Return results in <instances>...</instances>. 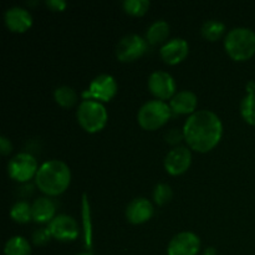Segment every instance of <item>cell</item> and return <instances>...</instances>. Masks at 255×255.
I'll return each mask as SVG.
<instances>
[{
	"mask_svg": "<svg viewBox=\"0 0 255 255\" xmlns=\"http://www.w3.org/2000/svg\"><path fill=\"white\" fill-rule=\"evenodd\" d=\"M201 241L192 232H182L174 236L168 244V255H197Z\"/></svg>",
	"mask_w": 255,
	"mask_h": 255,
	"instance_id": "30bf717a",
	"label": "cell"
},
{
	"mask_svg": "<svg viewBox=\"0 0 255 255\" xmlns=\"http://www.w3.org/2000/svg\"><path fill=\"white\" fill-rule=\"evenodd\" d=\"M125 11L133 16H142L149 7L148 0H125L122 2Z\"/></svg>",
	"mask_w": 255,
	"mask_h": 255,
	"instance_id": "cb8c5ba5",
	"label": "cell"
},
{
	"mask_svg": "<svg viewBox=\"0 0 255 255\" xmlns=\"http://www.w3.org/2000/svg\"><path fill=\"white\" fill-rule=\"evenodd\" d=\"M51 237L52 236L51 233H50L49 228L37 229V231H35L34 234H32V242H34L36 246H44V244H46L47 242L50 241Z\"/></svg>",
	"mask_w": 255,
	"mask_h": 255,
	"instance_id": "484cf974",
	"label": "cell"
},
{
	"mask_svg": "<svg viewBox=\"0 0 255 255\" xmlns=\"http://www.w3.org/2000/svg\"><path fill=\"white\" fill-rule=\"evenodd\" d=\"M148 89L159 100L172 99L176 92V81L166 71H154L148 77Z\"/></svg>",
	"mask_w": 255,
	"mask_h": 255,
	"instance_id": "8fae6325",
	"label": "cell"
},
{
	"mask_svg": "<svg viewBox=\"0 0 255 255\" xmlns=\"http://www.w3.org/2000/svg\"><path fill=\"white\" fill-rule=\"evenodd\" d=\"M169 35V25L166 20H157L153 24L149 25L147 30L146 39L149 44L156 45L163 42Z\"/></svg>",
	"mask_w": 255,
	"mask_h": 255,
	"instance_id": "ac0fdd59",
	"label": "cell"
},
{
	"mask_svg": "<svg viewBox=\"0 0 255 255\" xmlns=\"http://www.w3.org/2000/svg\"><path fill=\"white\" fill-rule=\"evenodd\" d=\"M153 216V206L143 197L134 198L126 208V217L133 224H141L151 219Z\"/></svg>",
	"mask_w": 255,
	"mask_h": 255,
	"instance_id": "5bb4252c",
	"label": "cell"
},
{
	"mask_svg": "<svg viewBox=\"0 0 255 255\" xmlns=\"http://www.w3.org/2000/svg\"><path fill=\"white\" fill-rule=\"evenodd\" d=\"M169 106L176 114H191L197 107V96L188 90L179 91L172 97Z\"/></svg>",
	"mask_w": 255,
	"mask_h": 255,
	"instance_id": "2e32d148",
	"label": "cell"
},
{
	"mask_svg": "<svg viewBox=\"0 0 255 255\" xmlns=\"http://www.w3.org/2000/svg\"><path fill=\"white\" fill-rule=\"evenodd\" d=\"M222 133L221 119L209 110L193 112L183 127L184 139L192 149L198 152L211 151L221 141Z\"/></svg>",
	"mask_w": 255,
	"mask_h": 255,
	"instance_id": "6da1fadb",
	"label": "cell"
},
{
	"mask_svg": "<svg viewBox=\"0 0 255 255\" xmlns=\"http://www.w3.org/2000/svg\"><path fill=\"white\" fill-rule=\"evenodd\" d=\"M5 24L11 31L24 32L31 26L32 16L24 7L12 6L5 12Z\"/></svg>",
	"mask_w": 255,
	"mask_h": 255,
	"instance_id": "9a60e30c",
	"label": "cell"
},
{
	"mask_svg": "<svg viewBox=\"0 0 255 255\" xmlns=\"http://www.w3.org/2000/svg\"><path fill=\"white\" fill-rule=\"evenodd\" d=\"M77 121L90 133L101 131L107 122V111L104 105L95 100H84L77 109Z\"/></svg>",
	"mask_w": 255,
	"mask_h": 255,
	"instance_id": "277c9868",
	"label": "cell"
},
{
	"mask_svg": "<svg viewBox=\"0 0 255 255\" xmlns=\"http://www.w3.org/2000/svg\"><path fill=\"white\" fill-rule=\"evenodd\" d=\"M147 42L137 34H129L122 37L116 46V56L120 61H134L146 52Z\"/></svg>",
	"mask_w": 255,
	"mask_h": 255,
	"instance_id": "ba28073f",
	"label": "cell"
},
{
	"mask_svg": "<svg viewBox=\"0 0 255 255\" xmlns=\"http://www.w3.org/2000/svg\"><path fill=\"white\" fill-rule=\"evenodd\" d=\"M10 217L17 223H27L30 219H32L31 207L27 202H16L10 209Z\"/></svg>",
	"mask_w": 255,
	"mask_h": 255,
	"instance_id": "7402d4cb",
	"label": "cell"
},
{
	"mask_svg": "<svg viewBox=\"0 0 255 255\" xmlns=\"http://www.w3.org/2000/svg\"><path fill=\"white\" fill-rule=\"evenodd\" d=\"M171 106L162 100H151L142 105L137 114V120L142 128L153 131L168 121L171 117Z\"/></svg>",
	"mask_w": 255,
	"mask_h": 255,
	"instance_id": "5b68a950",
	"label": "cell"
},
{
	"mask_svg": "<svg viewBox=\"0 0 255 255\" xmlns=\"http://www.w3.org/2000/svg\"><path fill=\"white\" fill-rule=\"evenodd\" d=\"M76 255H92L91 253H87V252H86V253H79V254H76Z\"/></svg>",
	"mask_w": 255,
	"mask_h": 255,
	"instance_id": "4dcf8cb0",
	"label": "cell"
},
{
	"mask_svg": "<svg viewBox=\"0 0 255 255\" xmlns=\"http://www.w3.org/2000/svg\"><path fill=\"white\" fill-rule=\"evenodd\" d=\"M204 255H216V251H214L213 248H208L206 251V253H204Z\"/></svg>",
	"mask_w": 255,
	"mask_h": 255,
	"instance_id": "f546056e",
	"label": "cell"
},
{
	"mask_svg": "<svg viewBox=\"0 0 255 255\" xmlns=\"http://www.w3.org/2000/svg\"><path fill=\"white\" fill-rule=\"evenodd\" d=\"M188 51V42L184 39H181V37H176V39L167 41L161 47L159 54H161L162 60H164V62L169 65H176L181 62L182 60L186 59Z\"/></svg>",
	"mask_w": 255,
	"mask_h": 255,
	"instance_id": "4fadbf2b",
	"label": "cell"
},
{
	"mask_svg": "<svg viewBox=\"0 0 255 255\" xmlns=\"http://www.w3.org/2000/svg\"><path fill=\"white\" fill-rule=\"evenodd\" d=\"M37 162L34 156L22 152L10 159L7 164V172L12 179L17 182H27L37 173Z\"/></svg>",
	"mask_w": 255,
	"mask_h": 255,
	"instance_id": "8992f818",
	"label": "cell"
},
{
	"mask_svg": "<svg viewBox=\"0 0 255 255\" xmlns=\"http://www.w3.org/2000/svg\"><path fill=\"white\" fill-rule=\"evenodd\" d=\"M192 162V154L187 147L178 146L167 153L164 158V167L172 176H178L184 173L189 168Z\"/></svg>",
	"mask_w": 255,
	"mask_h": 255,
	"instance_id": "7c38bea8",
	"label": "cell"
},
{
	"mask_svg": "<svg viewBox=\"0 0 255 255\" xmlns=\"http://www.w3.org/2000/svg\"><path fill=\"white\" fill-rule=\"evenodd\" d=\"M182 137H184V134L181 133L178 128H172L166 133V141L168 142V143L174 144V143H178V142L182 139Z\"/></svg>",
	"mask_w": 255,
	"mask_h": 255,
	"instance_id": "4316f807",
	"label": "cell"
},
{
	"mask_svg": "<svg viewBox=\"0 0 255 255\" xmlns=\"http://www.w3.org/2000/svg\"><path fill=\"white\" fill-rule=\"evenodd\" d=\"M11 142H10L5 136L0 137V152H1L2 154H9L10 152H11Z\"/></svg>",
	"mask_w": 255,
	"mask_h": 255,
	"instance_id": "f1b7e54d",
	"label": "cell"
},
{
	"mask_svg": "<svg viewBox=\"0 0 255 255\" xmlns=\"http://www.w3.org/2000/svg\"><path fill=\"white\" fill-rule=\"evenodd\" d=\"M46 5L55 11H62L66 7L65 0H46Z\"/></svg>",
	"mask_w": 255,
	"mask_h": 255,
	"instance_id": "83f0119b",
	"label": "cell"
},
{
	"mask_svg": "<svg viewBox=\"0 0 255 255\" xmlns=\"http://www.w3.org/2000/svg\"><path fill=\"white\" fill-rule=\"evenodd\" d=\"M172 188L166 183H159L154 187L153 191V198L158 206H163V204L168 203L172 199Z\"/></svg>",
	"mask_w": 255,
	"mask_h": 255,
	"instance_id": "d4e9b609",
	"label": "cell"
},
{
	"mask_svg": "<svg viewBox=\"0 0 255 255\" xmlns=\"http://www.w3.org/2000/svg\"><path fill=\"white\" fill-rule=\"evenodd\" d=\"M117 92V82L114 76L109 74H101L95 77L90 84L89 89L82 92L85 100H100L110 101Z\"/></svg>",
	"mask_w": 255,
	"mask_h": 255,
	"instance_id": "52a82bcc",
	"label": "cell"
},
{
	"mask_svg": "<svg viewBox=\"0 0 255 255\" xmlns=\"http://www.w3.org/2000/svg\"><path fill=\"white\" fill-rule=\"evenodd\" d=\"M49 231L54 238L61 242L75 241L79 236L76 221L67 214L56 216L49 224Z\"/></svg>",
	"mask_w": 255,
	"mask_h": 255,
	"instance_id": "9c48e42d",
	"label": "cell"
},
{
	"mask_svg": "<svg viewBox=\"0 0 255 255\" xmlns=\"http://www.w3.org/2000/svg\"><path fill=\"white\" fill-rule=\"evenodd\" d=\"M224 46L232 59L244 61L255 52V32L248 27H234L227 34Z\"/></svg>",
	"mask_w": 255,
	"mask_h": 255,
	"instance_id": "3957f363",
	"label": "cell"
},
{
	"mask_svg": "<svg viewBox=\"0 0 255 255\" xmlns=\"http://www.w3.org/2000/svg\"><path fill=\"white\" fill-rule=\"evenodd\" d=\"M71 181V172L67 164L60 159H51L40 166L35 176L39 189L49 196H59L66 191Z\"/></svg>",
	"mask_w": 255,
	"mask_h": 255,
	"instance_id": "7a4b0ae2",
	"label": "cell"
},
{
	"mask_svg": "<svg viewBox=\"0 0 255 255\" xmlns=\"http://www.w3.org/2000/svg\"><path fill=\"white\" fill-rule=\"evenodd\" d=\"M32 219L37 223H46L51 222L55 218V204L51 199L46 197L35 199L31 206Z\"/></svg>",
	"mask_w": 255,
	"mask_h": 255,
	"instance_id": "e0dca14e",
	"label": "cell"
},
{
	"mask_svg": "<svg viewBox=\"0 0 255 255\" xmlns=\"http://www.w3.org/2000/svg\"><path fill=\"white\" fill-rule=\"evenodd\" d=\"M241 112L243 119L249 125H255V92L249 91V94L242 100Z\"/></svg>",
	"mask_w": 255,
	"mask_h": 255,
	"instance_id": "603a6c76",
	"label": "cell"
},
{
	"mask_svg": "<svg viewBox=\"0 0 255 255\" xmlns=\"http://www.w3.org/2000/svg\"><path fill=\"white\" fill-rule=\"evenodd\" d=\"M224 30H226V25L221 20L212 19L203 24V26H202V35L207 40H209V41H216V40H218L223 35Z\"/></svg>",
	"mask_w": 255,
	"mask_h": 255,
	"instance_id": "ffe728a7",
	"label": "cell"
},
{
	"mask_svg": "<svg viewBox=\"0 0 255 255\" xmlns=\"http://www.w3.org/2000/svg\"><path fill=\"white\" fill-rule=\"evenodd\" d=\"M5 255H30L31 248L24 237H12L6 242L4 248Z\"/></svg>",
	"mask_w": 255,
	"mask_h": 255,
	"instance_id": "d6986e66",
	"label": "cell"
},
{
	"mask_svg": "<svg viewBox=\"0 0 255 255\" xmlns=\"http://www.w3.org/2000/svg\"><path fill=\"white\" fill-rule=\"evenodd\" d=\"M54 97L57 104L62 107L74 106L77 101V95L75 90L70 86H59L54 92Z\"/></svg>",
	"mask_w": 255,
	"mask_h": 255,
	"instance_id": "44dd1931",
	"label": "cell"
}]
</instances>
